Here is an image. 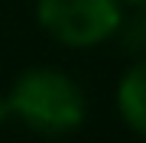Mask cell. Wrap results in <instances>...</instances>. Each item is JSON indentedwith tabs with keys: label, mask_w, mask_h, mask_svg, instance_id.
I'll use <instances>...</instances> for the list:
<instances>
[{
	"label": "cell",
	"mask_w": 146,
	"mask_h": 143,
	"mask_svg": "<svg viewBox=\"0 0 146 143\" xmlns=\"http://www.w3.org/2000/svg\"><path fill=\"white\" fill-rule=\"evenodd\" d=\"M13 117L39 137H68L88 120V98L81 85L62 69L29 65L10 85Z\"/></svg>",
	"instance_id": "6da1fadb"
},
{
	"label": "cell",
	"mask_w": 146,
	"mask_h": 143,
	"mask_svg": "<svg viewBox=\"0 0 146 143\" xmlns=\"http://www.w3.org/2000/svg\"><path fill=\"white\" fill-rule=\"evenodd\" d=\"M127 16L120 0H36V23L65 49H98L117 39Z\"/></svg>",
	"instance_id": "7a4b0ae2"
},
{
	"label": "cell",
	"mask_w": 146,
	"mask_h": 143,
	"mask_svg": "<svg viewBox=\"0 0 146 143\" xmlns=\"http://www.w3.org/2000/svg\"><path fill=\"white\" fill-rule=\"evenodd\" d=\"M127 10H146V0H120Z\"/></svg>",
	"instance_id": "8992f818"
},
{
	"label": "cell",
	"mask_w": 146,
	"mask_h": 143,
	"mask_svg": "<svg viewBox=\"0 0 146 143\" xmlns=\"http://www.w3.org/2000/svg\"><path fill=\"white\" fill-rule=\"evenodd\" d=\"M114 104L120 120L140 140H146V55L133 59L114 88Z\"/></svg>",
	"instance_id": "3957f363"
},
{
	"label": "cell",
	"mask_w": 146,
	"mask_h": 143,
	"mask_svg": "<svg viewBox=\"0 0 146 143\" xmlns=\"http://www.w3.org/2000/svg\"><path fill=\"white\" fill-rule=\"evenodd\" d=\"M117 43L130 59L146 55V10H127L123 23L117 29Z\"/></svg>",
	"instance_id": "277c9868"
},
{
	"label": "cell",
	"mask_w": 146,
	"mask_h": 143,
	"mask_svg": "<svg viewBox=\"0 0 146 143\" xmlns=\"http://www.w3.org/2000/svg\"><path fill=\"white\" fill-rule=\"evenodd\" d=\"M7 120H13V104H10V91H0V127Z\"/></svg>",
	"instance_id": "5b68a950"
}]
</instances>
